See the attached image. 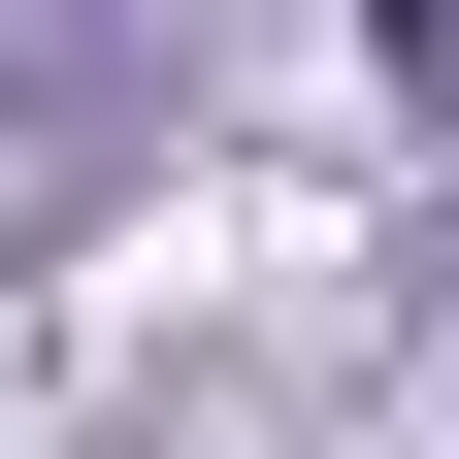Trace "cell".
Segmentation results:
<instances>
[{
    "instance_id": "obj_1",
    "label": "cell",
    "mask_w": 459,
    "mask_h": 459,
    "mask_svg": "<svg viewBox=\"0 0 459 459\" xmlns=\"http://www.w3.org/2000/svg\"><path fill=\"white\" fill-rule=\"evenodd\" d=\"M361 66H394V99H427V132H459V0H361Z\"/></svg>"
}]
</instances>
